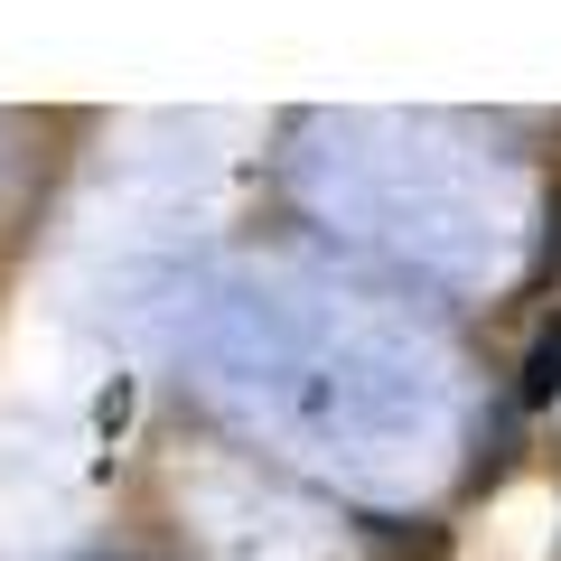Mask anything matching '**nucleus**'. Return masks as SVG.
Returning a JSON list of instances; mask_svg holds the SVG:
<instances>
[{"instance_id": "obj_1", "label": "nucleus", "mask_w": 561, "mask_h": 561, "mask_svg": "<svg viewBox=\"0 0 561 561\" xmlns=\"http://www.w3.org/2000/svg\"><path fill=\"white\" fill-rule=\"evenodd\" d=\"M356 542H365V561H449V524H431V515H365Z\"/></svg>"}, {"instance_id": "obj_2", "label": "nucleus", "mask_w": 561, "mask_h": 561, "mask_svg": "<svg viewBox=\"0 0 561 561\" xmlns=\"http://www.w3.org/2000/svg\"><path fill=\"white\" fill-rule=\"evenodd\" d=\"M561 393V319L534 337V356H524V412H542V402Z\"/></svg>"}, {"instance_id": "obj_3", "label": "nucleus", "mask_w": 561, "mask_h": 561, "mask_svg": "<svg viewBox=\"0 0 561 561\" xmlns=\"http://www.w3.org/2000/svg\"><path fill=\"white\" fill-rule=\"evenodd\" d=\"M552 253H561V197H552Z\"/></svg>"}]
</instances>
